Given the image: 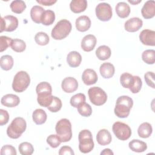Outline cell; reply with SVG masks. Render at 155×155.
Masks as SVG:
<instances>
[{"instance_id": "1", "label": "cell", "mask_w": 155, "mask_h": 155, "mask_svg": "<svg viewBox=\"0 0 155 155\" xmlns=\"http://www.w3.org/2000/svg\"><path fill=\"white\" fill-rule=\"evenodd\" d=\"M36 91L38 94V104L42 107L47 108L51 104L53 99L51 85L47 82H41L37 85Z\"/></svg>"}, {"instance_id": "2", "label": "cell", "mask_w": 155, "mask_h": 155, "mask_svg": "<svg viewBox=\"0 0 155 155\" xmlns=\"http://www.w3.org/2000/svg\"><path fill=\"white\" fill-rule=\"evenodd\" d=\"M133 105V99L128 96H121L117 98L114 110V113L119 118H125L128 116Z\"/></svg>"}, {"instance_id": "3", "label": "cell", "mask_w": 155, "mask_h": 155, "mask_svg": "<svg viewBox=\"0 0 155 155\" xmlns=\"http://www.w3.org/2000/svg\"><path fill=\"white\" fill-rule=\"evenodd\" d=\"M27 124L24 119L21 117L15 118L7 129L8 136L12 139H18L25 131Z\"/></svg>"}, {"instance_id": "4", "label": "cell", "mask_w": 155, "mask_h": 155, "mask_svg": "<svg viewBox=\"0 0 155 155\" xmlns=\"http://www.w3.org/2000/svg\"><path fill=\"white\" fill-rule=\"evenodd\" d=\"M71 24L67 19H62L58 22L51 30V37L55 40L65 38L71 30Z\"/></svg>"}, {"instance_id": "5", "label": "cell", "mask_w": 155, "mask_h": 155, "mask_svg": "<svg viewBox=\"0 0 155 155\" xmlns=\"http://www.w3.org/2000/svg\"><path fill=\"white\" fill-rule=\"evenodd\" d=\"M55 130L62 142H68L71 139V124L68 119L64 118L59 120L56 125Z\"/></svg>"}, {"instance_id": "6", "label": "cell", "mask_w": 155, "mask_h": 155, "mask_svg": "<svg viewBox=\"0 0 155 155\" xmlns=\"http://www.w3.org/2000/svg\"><path fill=\"white\" fill-rule=\"evenodd\" d=\"M79 149L82 153H88L94 148V142L93 140L92 134L88 130L81 131L78 136Z\"/></svg>"}, {"instance_id": "7", "label": "cell", "mask_w": 155, "mask_h": 155, "mask_svg": "<svg viewBox=\"0 0 155 155\" xmlns=\"http://www.w3.org/2000/svg\"><path fill=\"white\" fill-rule=\"evenodd\" d=\"M30 83L29 74L24 71H18L15 76L12 83L13 90L17 93H21L25 91Z\"/></svg>"}, {"instance_id": "8", "label": "cell", "mask_w": 155, "mask_h": 155, "mask_svg": "<svg viewBox=\"0 0 155 155\" xmlns=\"http://www.w3.org/2000/svg\"><path fill=\"white\" fill-rule=\"evenodd\" d=\"M88 94L91 102L97 106L104 104L107 100L106 93L98 87H93L89 88Z\"/></svg>"}, {"instance_id": "9", "label": "cell", "mask_w": 155, "mask_h": 155, "mask_svg": "<svg viewBox=\"0 0 155 155\" xmlns=\"http://www.w3.org/2000/svg\"><path fill=\"white\" fill-rule=\"evenodd\" d=\"M112 130L117 139L121 140L128 139L131 135V130L126 124L121 122H116L113 124Z\"/></svg>"}, {"instance_id": "10", "label": "cell", "mask_w": 155, "mask_h": 155, "mask_svg": "<svg viewBox=\"0 0 155 155\" xmlns=\"http://www.w3.org/2000/svg\"><path fill=\"white\" fill-rule=\"evenodd\" d=\"M95 12L97 18L102 21H108L112 17V8L106 2H101L97 5Z\"/></svg>"}, {"instance_id": "11", "label": "cell", "mask_w": 155, "mask_h": 155, "mask_svg": "<svg viewBox=\"0 0 155 155\" xmlns=\"http://www.w3.org/2000/svg\"><path fill=\"white\" fill-rule=\"evenodd\" d=\"M18 26V19L16 17L12 15H7L1 18V32L13 31Z\"/></svg>"}, {"instance_id": "12", "label": "cell", "mask_w": 155, "mask_h": 155, "mask_svg": "<svg viewBox=\"0 0 155 155\" xmlns=\"http://www.w3.org/2000/svg\"><path fill=\"white\" fill-rule=\"evenodd\" d=\"M139 39L140 42L146 45H155V31L149 29L142 30L139 34Z\"/></svg>"}, {"instance_id": "13", "label": "cell", "mask_w": 155, "mask_h": 155, "mask_svg": "<svg viewBox=\"0 0 155 155\" xmlns=\"http://www.w3.org/2000/svg\"><path fill=\"white\" fill-rule=\"evenodd\" d=\"M61 87L65 92L71 93L78 89V82L75 78L73 77H67L63 79Z\"/></svg>"}, {"instance_id": "14", "label": "cell", "mask_w": 155, "mask_h": 155, "mask_svg": "<svg viewBox=\"0 0 155 155\" xmlns=\"http://www.w3.org/2000/svg\"><path fill=\"white\" fill-rule=\"evenodd\" d=\"M143 25L142 19L139 18L134 17L128 19L124 24L125 30L128 32H135L138 31Z\"/></svg>"}, {"instance_id": "15", "label": "cell", "mask_w": 155, "mask_h": 155, "mask_svg": "<svg viewBox=\"0 0 155 155\" xmlns=\"http://www.w3.org/2000/svg\"><path fill=\"white\" fill-rule=\"evenodd\" d=\"M97 42L96 38L93 35L85 36L81 41V48L85 51H92L96 46Z\"/></svg>"}, {"instance_id": "16", "label": "cell", "mask_w": 155, "mask_h": 155, "mask_svg": "<svg viewBox=\"0 0 155 155\" xmlns=\"http://www.w3.org/2000/svg\"><path fill=\"white\" fill-rule=\"evenodd\" d=\"M142 16L145 19H151L155 15V2L153 0H150L145 2L141 9Z\"/></svg>"}, {"instance_id": "17", "label": "cell", "mask_w": 155, "mask_h": 155, "mask_svg": "<svg viewBox=\"0 0 155 155\" xmlns=\"http://www.w3.org/2000/svg\"><path fill=\"white\" fill-rule=\"evenodd\" d=\"M97 73L93 69H85L82 73V79L83 82L87 85L94 84L97 82Z\"/></svg>"}, {"instance_id": "18", "label": "cell", "mask_w": 155, "mask_h": 155, "mask_svg": "<svg viewBox=\"0 0 155 155\" xmlns=\"http://www.w3.org/2000/svg\"><path fill=\"white\" fill-rule=\"evenodd\" d=\"M75 25L78 31L81 32L86 31L91 27V20L87 16H81L76 19Z\"/></svg>"}, {"instance_id": "19", "label": "cell", "mask_w": 155, "mask_h": 155, "mask_svg": "<svg viewBox=\"0 0 155 155\" xmlns=\"http://www.w3.org/2000/svg\"><path fill=\"white\" fill-rule=\"evenodd\" d=\"M1 104L7 107H15L19 105L20 102L19 97L13 94H7L4 95L1 101Z\"/></svg>"}, {"instance_id": "20", "label": "cell", "mask_w": 155, "mask_h": 155, "mask_svg": "<svg viewBox=\"0 0 155 155\" xmlns=\"http://www.w3.org/2000/svg\"><path fill=\"white\" fill-rule=\"evenodd\" d=\"M111 135L106 129L100 130L96 135V140L97 143L102 146L107 145L111 142Z\"/></svg>"}, {"instance_id": "21", "label": "cell", "mask_w": 155, "mask_h": 155, "mask_svg": "<svg viewBox=\"0 0 155 155\" xmlns=\"http://www.w3.org/2000/svg\"><path fill=\"white\" fill-rule=\"evenodd\" d=\"M137 76H133L128 73H124L120 77V82L124 88H129L130 90L134 85Z\"/></svg>"}, {"instance_id": "22", "label": "cell", "mask_w": 155, "mask_h": 155, "mask_svg": "<svg viewBox=\"0 0 155 155\" xmlns=\"http://www.w3.org/2000/svg\"><path fill=\"white\" fill-rule=\"evenodd\" d=\"M114 67L110 62L103 63L99 68V71L101 76L105 79H109L113 77L114 74Z\"/></svg>"}, {"instance_id": "23", "label": "cell", "mask_w": 155, "mask_h": 155, "mask_svg": "<svg viewBox=\"0 0 155 155\" xmlns=\"http://www.w3.org/2000/svg\"><path fill=\"white\" fill-rule=\"evenodd\" d=\"M81 61L82 56L78 51H70L67 56V62L71 67H77L79 66Z\"/></svg>"}, {"instance_id": "24", "label": "cell", "mask_w": 155, "mask_h": 155, "mask_svg": "<svg viewBox=\"0 0 155 155\" xmlns=\"http://www.w3.org/2000/svg\"><path fill=\"white\" fill-rule=\"evenodd\" d=\"M70 7L73 13L83 12L87 7V1L86 0H73L70 2Z\"/></svg>"}, {"instance_id": "25", "label": "cell", "mask_w": 155, "mask_h": 155, "mask_svg": "<svg viewBox=\"0 0 155 155\" xmlns=\"http://www.w3.org/2000/svg\"><path fill=\"white\" fill-rule=\"evenodd\" d=\"M117 16L121 18L128 17L130 13V8L128 4L125 2H118L115 7Z\"/></svg>"}, {"instance_id": "26", "label": "cell", "mask_w": 155, "mask_h": 155, "mask_svg": "<svg viewBox=\"0 0 155 155\" xmlns=\"http://www.w3.org/2000/svg\"><path fill=\"white\" fill-rule=\"evenodd\" d=\"M128 147L133 151L141 153L145 151L147 148V145L145 142L139 139H133L128 143Z\"/></svg>"}, {"instance_id": "27", "label": "cell", "mask_w": 155, "mask_h": 155, "mask_svg": "<svg viewBox=\"0 0 155 155\" xmlns=\"http://www.w3.org/2000/svg\"><path fill=\"white\" fill-rule=\"evenodd\" d=\"M32 118L34 122L37 125H41L45 122L47 116L45 111L41 108L36 109L32 114Z\"/></svg>"}, {"instance_id": "28", "label": "cell", "mask_w": 155, "mask_h": 155, "mask_svg": "<svg viewBox=\"0 0 155 155\" xmlns=\"http://www.w3.org/2000/svg\"><path fill=\"white\" fill-rule=\"evenodd\" d=\"M153 132L152 126L148 122H143L140 125L137 129L138 135L142 138L149 137Z\"/></svg>"}, {"instance_id": "29", "label": "cell", "mask_w": 155, "mask_h": 155, "mask_svg": "<svg viewBox=\"0 0 155 155\" xmlns=\"http://www.w3.org/2000/svg\"><path fill=\"white\" fill-rule=\"evenodd\" d=\"M44 9L39 5L33 6L30 10V16L33 22L37 24L41 23V17Z\"/></svg>"}, {"instance_id": "30", "label": "cell", "mask_w": 155, "mask_h": 155, "mask_svg": "<svg viewBox=\"0 0 155 155\" xmlns=\"http://www.w3.org/2000/svg\"><path fill=\"white\" fill-rule=\"evenodd\" d=\"M111 49L107 45L99 46L96 50V55L99 60L105 61L110 58L111 56Z\"/></svg>"}, {"instance_id": "31", "label": "cell", "mask_w": 155, "mask_h": 155, "mask_svg": "<svg viewBox=\"0 0 155 155\" xmlns=\"http://www.w3.org/2000/svg\"><path fill=\"white\" fill-rule=\"evenodd\" d=\"M55 20L54 12L51 10H45L41 17V23L44 25H51Z\"/></svg>"}, {"instance_id": "32", "label": "cell", "mask_w": 155, "mask_h": 155, "mask_svg": "<svg viewBox=\"0 0 155 155\" xmlns=\"http://www.w3.org/2000/svg\"><path fill=\"white\" fill-rule=\"evenodd\" d=\"M14 61L12 56L10 55H4L1 57V60H0V65L1 67L2 70L8 71L13 66Z\"/></svg>"}, {"instance_id": "33", "label": "cell", "mask_w": 155, "mask_h": 155, "mask_svg": "<svg viewBox=\"0 0 155 155\" xmlns=\"http://www.w3.org/2000/svg\"><path fill=\"white\" fill-rule=\"evenodd\" d=\"M10 6L12 11L18 14H20L22 13L26 8V5L25 2L21 0L13 1L11 2Z\"/></svg>"}, {"instance_id": "34", "label": "cell", "mask_w": 155, "mask_h": 155, "mask_svg": "<svg viewBox=\"0 0 155 155\" xmlns=\"http://www.w3.org/2000/svg\"><path fill=\"white\" fill-rule=\"evenodd\" d=\"M12 49L16 52H22L25 50L26 44L25 42L20 39H12L11 45Z\"/></svg>"}, {"instance_id": "35", "label": "cell", "mask_w": 155, "mask_h": 155, "mask_svg": "<svg viewBox=\"0 0 155 155\" xmlns=\"http://www.w3.org/2000/svg\"><path fill=\"white\" fill-rule=\"evenodd\" d=\"M142 59L147 64H153L155 62V51L154 50H145L142 54Z\"/></svg>"}, {"instance_id": "36", "label": "cell", "mask_w": 155, "mask_h": 155, "mask_svg": "<svg viewBox=\"0 0 155 155\" xmlns=\"http://www.w3.org/2000/svg\"><path fill=\"white\" fill-rule=\"evenodd\" d=\"M18 148L19 153L22 155H31L34 151L33 145L27 142H24L20 143Z\"/></svg>"}, {"instance_id": "37", "label": "cell", "mask_w": 155, "mask_h": 155, "mask_svg": "<svg viewBox=\"0 0 155 155\" xmlns=\"http://www.w3.org/2000/svg\"><path fill=\"white\" fill-rule=\"evenodd\" d=\"M77 108L79 113L82 116L88 117L92 114L91 107L85 102L79 104Z\"/></svg>"}, {"instance_id": "38", "label": "cell", "mask_w": 155, "mask_h": 155, "mask_svg": "<svg viewBox=\"0 0 155 155\" xmlns=\"http://www.w3.org/2000/svg\"><path fill=\"white\" fill-rule=\"evenodd\" d=\"M35 42L39 45H46L50 41V38L46 33L38 32L35 36Z\"/></svg>"}, {"instance_id": "39", "label": "cell", "mask_w": 155, "mask_h": 155, "mask_svg": "<svg viewBox=\"0 0 155 155\" xmlns=\"http://www.w3.org/2000/svg\"><path fill=\"white\" fill-rule=\"evenodd\" d=\"M85 96L83 93H78L73 96L70 99V104L74 108H78V105L81 103L85 102Z\"/></svg>"}, {"instance_id": "40", "label": "cell", "mask_w": 155, "mask_h": 155, "mask_svg": "<svg viewBox=\"0 0 155 155\" xmlns=\"http://www.w3.org/2000/svg\"><path fill=\"white\" fill-rule=\"evenodd\" d=\"M62 108V102L59 98L53 96L51 104L47 107L48 110L53 113H56Z\"/></svg>"}, {"instance_id": "41", "label": "cell", "mask_w": 155, "mask_h": 155, "mask_svg": "<svg viewBox=\"0 0 155 155\" xmlns=\"http://www.w3.org/2000/svg\"><path fill=\"white\" fill-rule=\"evenodd\" d=\"M47 143L53 148H57L62 142L58 135L51 134L47 138Z\"/></svg>"}, {"instance_id": "42", "label": "cell", "mask_w": 155, "mask_h": 155, "mask_svg": "<svg viewBox=\"0 0 155 155\" xmlns=\"http://www.w3.org/2000/svg\"><path fill=\"white\" fill-rule=\"evenodd\" d=\"M12 39L6 36H0V51L2 52L8 47H10Z\"/></svg>"}, {"instance_id": "43", "label": "cell", "mask_w": 155, "mask_h": 155, "mask_svg": "<svg viewBox=\"0 0 155 155\" xmlns=\"http://www.w3.org/2000/svg\"><path fill=\"white\" fill-rule=\"evenodd\" d=\"M17 153L14 147L10 145H4L1 150V155H16Z\"/></svg>"}, {"instance_id": "44", "label": "cell", "mask_w": 155, "mask_h": 155, "mask_svg": "<svg viewBox=\"0 0 155 155\" xmlns=\"http://www.w3.org/2000/svg\"><path fill=\"white\" fill-rule=\"evenodd\" d=\"M154 76V73L153 71H148L144 75V79L147 84L152 88H155Z\"/></svg>"}, {"instance_id": "45", "label": "cell", "mask_w": 155, "mask_h": 155, "mask_svg": "<svg viewBox=\"0 0 155 155\" xmlns=\"http://www.w3.org/2000/svg\"><path fill=\"white\" fill-rule=\"evenodd\" d=\"M9 120V114L8 112L3 109L0 110V125L2 126L7 124Z\"/></svg>"}, {"instance_id": "46", "label": "cell", "mask_w": 155, "mask_h": 155, "mask_svg": "<svg viewBox=\"0 0 155 155\" xmlns=\"http://www.w3.org/2000/svg\"><path fill=\"white\" fill-rule=\"evenodd\" d=\"M142 85V80H141L140 77L137 76L136 80V82L134 83V85L133 87V88L130 90L131 92L133 93H139V91L141 89Z\"/></svg>"}, {"instance_id": "47", "label": "cell", "mask_w": 155, "mask_h": 155, "mask_svg": "<svg viewBox=\"0 0 155 155\" xmlns=\"http://www.w3.org/2000/svg\"><path fill=\"white\" fill-rule=\"evenodd\" d=\"M59 155H64V154H69V155H74V153L73 151L72 148L68 146H63L62 147L59 151Z\"/></svg>"}, {"instance_id": "48", "label": "cell", "mask_w": 155, "mask_h": 155, "mask_svg": "<svg viewBox=\"0 0 155 155\" xmlns=\"http://www.w3.org/2000/svg\"><path fill=\"white\" fill-rule=\"evenodd\" d=\"M36 2L40 4L48 6L53 5L56 2V0H37Z\"/></svg>"}, {"instance_id": "49", "label": "cell", "mask_w": 155, "mask_h": 155, "mask_svg": "<svg viewBox=\"0 0 155 155\" xmlns=\"http://www.w3.org/2000/svg\"><path fill=\"white\" fill-rule=\"evenodd\" d=\"M113 152L109 148H105L101 153V155H113Z\"/></svg>"}, {"instance_id": "50", "label": "cell", "mask_w": 155, "mask_h": 155, "mask_svg": "<svg viewBox=\"0 0 155 155\" xmlns=\"http://www.w3.org/2000/svg\"><path fill=\"white\" fill-rule=\"evenodd\" d=\"M130 3H131V4H133V5H135V4H138V3H139V2H141V0H139V1H130V0H128V1Z\"/></svg>"}]
</instances>
